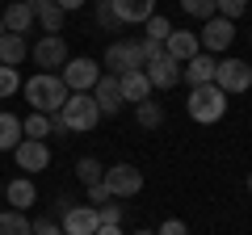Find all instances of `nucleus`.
<instances>
[{
  "label": "nucleus",
  "instance_id": "35",
  "mask_svg": "<svg viewBox=\"0 0 252 235\" xmlns=\"http://www.w3.org/2000/svg\"><path fill=\"white\" fill-rule=\"evenodd\" d=\"M105 202H114L105 185H89V206H105Z\"/></svg>",
  "mask_w": 252,
  "mask_h": 235
},
{
  "label": "nucleus",
  "instance_id": "24",
  "mask_svg": "<svg viewBox=\"0 0 252 235\" xmlns=\"http://www.w3.org/2000/svg\"><path fill=\"white\" fill-rule=\"evenodd\" d=\"M21 135H26V139H38V143H46V135H51V114H30L26 122H21Z\"/></svg>",
  "mask_w": 252,
  "mask_h": 235
},
{
  "label": "nucleus",
  "instance_id": "8",
  "mask_svg": "<svg viewBox=\"0 0 252 235\" xmlns=\"http://www.w3.org/2000/svg\"><path fill=\"white\" fill-rule=\"evenodd\" d=\"M198 42H202V51L206 55H223L227 46L235 42V21H227V17H210L206 21V29H198Z\"/></svg>",
  "mask_w": 252,
  "mask_h": 235
},
{
  "label": "nucleus",
  "instance_id": "18",
  "mask_svg": "<svg viewBox=\"0 0 252 235\" xmlns=\"http://www.w3.org/2000/svg\"><path fill=\"white\" fill-rule=\"evenodd\" d=\"M143 72H147V80H152V88H172V84L181 80V63H177V59H168V55L156 59V63H147Z\"/></svg>",
  "mask_w": 252,
  "mask_h": 235
},
{
  "label": "nucleus",
  "instance_id": "32",
  "mask_svg": "<svg viewBox=\"0 0 252 235\" xmlns=\"http://www.w3.org/2000/svg\"><path fill=\"white\" fill-rule=\"evenodd\" d=\"M97 26H105V29H122V21H118L114 9H109V0H105V4H97Z\"/></svg>",
  "mask_w": 252,
  "mask_h": 235
},
{
  "label": "nucleus",
  "instance_id": "33",
  "mask_svg": "<svg viewBox=\"0 0 252 235\" xmlns=\"http://www.w3.org/2000/svg\"><path fill=\"white\" fill-rule=\"evenodd\" d=\"M30 235H63V227L55 218H38V223H30Z\"/></svg>",
  "mask_w": 252,
  "mask_h": 235
},
{
  "label": "nucleus",
  "instance_id": "37",
  "mask_svg": "<svg viewBox=\"0 0 252 235\" xmlns=\"http://www.w3.org/2000/svg\"><path fill=\"white\" fill-rule=\"evenodd\" d=\"M55 4H59L63 13H76V9H80V4H84V0H55Z\"/></svg>",
  "mask_w": 252,
  "mask_h": 235
},
{
  "label": "nucleus",
  "instance_id": "20",
  "mask_svg": "<svg viewBox=\"0 0 252 235\" xmlns=\"http://www.w3.org/2000/svg\"><path fill=\"white\" fill-rule=\"evenodd\" d=\"M4 198H9L13 210H30V206L38 202V189H34V181H30V176H17V181L4 185Z\"/></svg>",
  "mask_w": 252,
  "mask_h": 235
},
{
  "label": "nucleus",
  "instance_id": "21",
  "mask_svg": "<svg viewBox=\"0 0 252 235\" xmlns=\"http://www.w3.org/2000/svg\"><path fill=\"white\" fill-rule=\"evenodd\" d=\"M26 55H30L26 34H4V38H0V67H17Z\"/></svg>",
  "mask_w": 252,
  "mask_h": 235
},
{
  "label": "nucleus",
  "instance_id": "38",
  "mask_svg": "<svg viewBox=\"0 0 252 235\" xmlns=\"http://www.w3.org/2000/svg\"><path fill=\"white\" fill-rule=\"evenodd\" d=\"M97 235H122V227H105V223H101V227H97Z\"/></svg>",
  "mask_w": 252,
  "mask_h": 235
},
{
  "label": "nucleus",
  "instance_id": "2",
  "mask_svg": "<svg viewBox=\"0 0 252 235\" xmlns=\"http://www.w3.org/2000/svg\"><path fill=\"white\" fill-rule=\"evenodd\" d=\"M185 109H189V118H193V122L210 126V122H219V118L227 114V92L219 88V84H198V88H189Z\"/></svg>",
  "mask_w": 252,
  "mask_h": 235
},
{
  "label": "nucleus",
  "instance_id": "39",
  "mask_svg": "<svg viewBox=\"0 0 252 235\" xmlns=\"http://www.w3.org/2000/svg\"><path fill=\"white\" fill-rule=\"evenodd\" d=\"M0 38H4V17H0Z\"/></svg>",
  "mask_w": 252,
  "mask_h": 235
},
{
  "label": "nucleus",
  "instance_id": "43",
  "mask_svg": "<svg viewBox=\"0 0 252 235\" xmlns=\"http://www.w3.org/2000/svg\"><path fill=\"white\" fill-rule=\"evenodd\" d=\"M97 4H105V0H97Z\"/></svg>",
  "mask_w": 252,
  "mask_h": 235
},
{
  "label": "nucleus",
  "instance_id": "6",
  "mask_svg": "<svg viewBox=\"0 0 252 235\" xmlns=\"http://www.w3.org/2000/svg\"><path fill=\"white\" fill-rule=\"evenodd\" d=\"M101 185L109 189V198H139L143 193V172L135 164H114V168H105Z\"/></svg>",
  "mask_w": 252,
  "mask_h": 235
},
{
  "label": "nucleus",
  "instance_id": "42",
  "mask_svg": "<svg viewBox=\"0 0 252 235\" xmlns=\"http://www.w3.org/2000/svg\"><path fill=\"white\" fill-rule=\"evenodd\" d=\"M135 235H156V231H135Z\"/></svg>",
  "mask_w": 252,
  "mask_h": 235
},
{
  "label": "nucleus",
  "instance_id": "36",
  "mask_svg": "<svg viewBox=\"0 0 252 235\" xmlns=\"http://www.w3.org/2000/svg\"><path fill=\"white\" fill-rule=\"evenodd\" d=\"M156 235H189V227L181 223V218H168V223H160V231Z\"/></svg>",
  "mask_w": 252,
  "mask_h": 235
},
{
  "label": "nucleus",
  "instance_id": "12",
  "mask_svg": "<svg viewBox=\"0 0 252 235\" xmlns=\"http://www.w3.org/2000/svg\"><path fill=\"white\" fill-rule=\"evenodd\" d=\"M93 101H97V109L101 114H122V88H118V76H109V72H101V80L93 84Z\"/></svg>",
  "mask_w": 252,
  "mask_h": 235
},
{
  "label": "nucleus",
  "instance_id": "11",
  "mask_svg": "<svg viewBox=\"0 0 252 235\" xmlns=\"http://www.w3.org/2000/svg\"><path fill=\"white\" fill-rule=\"evenodd\" d=\"M59 227H63V235H97V227H101L97 206H72L59 218Z\"/></svg>",
  "mask_w": 252,
  "mask_h": 235
},
{
  "label": "nucleus",
  "instance_id": "3",
  "mask_svg": "<svg viewBox=\"0 0 252 235\" xmlns=\"http://www.w3.org/2000/svg\"><path fill=\"white\" fill-rule=\"evenodd\" d=\"M59 118H63V126L72 130V135H89L101 122V109H97V101H93V92H67Z\"/></svg>",
  "mask_w": 252,
  "mask_h": 235
},
{
  "label": "nucleus",
  "instance_id": "40",
  "mask_svg": "<svg viewBox=\"0 0 252 235\" xmlns=\"http://www.w3.org/2000/svg\"><path fill=\"white\" fill-rule=\"evenodd\" d=\"M0 202H4V181H0Z\"/></svg>",
  "mask_w": 252,
  "mask_h": 235
},
{
  "label": "nucleus",
  "instance_id": "22",
  "mask_svg": "<svg viewBox=\"0 0 252 235\" xmlns=\"http://www.w3.org/2000/svg\"><path fill=\"white\" fill-rule=\"evenodd\" d=\"M135 118H139V126H143V130H160L164 126V105L147 97V101H139V105H135Z\"/></svg>",
  "mask_w": 252,
  "mask_h": 235
},
{
  "label": "nucleus",
  "instance_id": "29",
  "mask_svg": "<svg viewBox=\"0 0 252 235\" xmlns=\"http://www.w3.org/2000/svg\"><path fill=\"white\" fill-rule=\"evenodd\" d=\"M17 88H21V80H17V67H0V101H9Z\"/></svg>",
  "mask_w": 252,
  "mask_h": 235
},
{
  "label": "nucleus",
  "instance_id": "23",
  "mask_svg": "<svg viewBox=\"0 0 252 235\" xmlns=\"http://www.w3.org/2000/svg\"><path fill=\"white\" fill-rule=\"evenodd\" d=\"M21 118L17 114H0V151H13V147L21 143Z\"/></svg>",
  "mask_w": 252,
  "mask_h": 235
},
{
  "label": "nucleus",
  "instance_id": "1",
  "mask_svg": "<svg viewBox=\"0 0 252 235\" xmlns=\"http://www.w3.org/2000/svg\"><path fill=\"white\" fill-rule=\"evenodd\" d=\"M21 88H26V101L34 105V114H59L63 101H67V88H63V80H59L55 72H38V76H30Z\"/></svg>",
  "mask_w": 252,
  "mask_h": 235
},
{
  "label": "nucleus",
  "instance_id": "10",
  "mask_svg": "<svg viewBox=\"0 0 252 235\" xmlns=\"http://www.w3.org/2000/svg\"><path fill=\"white\" fill-rule=\"evenodd\" d=\"M13 160H17V168L26 172V176H34V172H42L46 164H51V147L38 143V139H21V143L13 147Z\"/></svg>",
  "mask_w": 252,
  "mask_h": 235
},
{
  "label": "nucleus",
  "instance_id": "15",
  "mask_svg": "<svg viewBox=\"0 0 252 235\" xmlns=\"http://www.w3.org/2000/svg\"><path fill=\"white\" fill-rule=\"evenodd\" d=\"M215 55H193L189 63H181V80H189V88H198V84H215Z\"/></svg>",
  "mask_w": 252,
  "mask_h": 235
},
{
  "label": "nucleus",
  "instance_id": "19",
  "mask_svg": "<svg viewBox=\"0 0 252 235\" xmlns=\"http://www.w3.org/2000/svg\"><path fill=\"white\" fill-rule=\"evenodd\" d=\"M26 4L34 9V21H42L46 34H59V29H63V17H67V13H63L55 0H26Z\"/></svg>",
  "mask_w": 252,
  "mask_h": 235
},
{
  "label": "nucleus",
  "instance_id": "5",
  "mask_svg": "<svg viewBox=\"0 0 252 235\" xmlns=\"http://www.w3.org/2000/svg\"><path fill=\"white\" fill-rule=\"evenodd\" d=\"M63 88L67 92H93V84L101 80V63L97 59H89V55H76V59H67L59 72Z\"/></svg>",
  "mask_w": 252,
  "mask_h": 235
},
{
  "label": "nucleus",
  "instance_id": "25",
  "mask_svg": "<svg viewBox=\"0 0 252 235\" xmlns=\"http://www.w3.org/2000/svg\"><path fill=\"white\" fill-rule=\"evenodd\" d=\"M0 235H30V218L21 210H0Z\"/></svg>",
  "mask_w": 252,
  "mask_h": 235
},
{
  "label": "nucleus",
  "instance_id": "7",
  "mask_svg": "<svg viewBox=\"0 0 252 235\" xmlns=\"http://www.w3.org/2000/svg\"><path fill=\"white\" fill-rule=\"evenodd\" d=\"M215 84L227 92V97L248 92V88H252V67L244 63V59H223V63L215 67Z\"/></svg>",
  "mask_w": 252,
  "mask_h": 235
},
{
  "label": "nucleus",
  "instance_id": "13",
  "mask_svg": "<svg viewBox=\"0 0 252 235\" xmlns=\"http://www.w3.org/2000/svg\"><path fill=\"white\" fill-rule=\"evenodd\" d=\"M164 55H168V59H177V63H189L193 55H202V42H198V34H193V29H172L168 42H164Z\"/></svg>",
  "mask_w": 252,
  "mask_h": 235
},
{
  "label": "nucleus",
  "instance_id": "31",
  "mask_svg": "<svg viewBox=\"0 0 252 235\" xmlns=\"http://www.w3.org/2000/svg\"><path fill=\"white\" fill-rule=\"evenodd\" d=\"M97 218L105 227H122V206L118 202H105V206H97Z\"/></svg>",
  "mask_w": 252,
  "mask_h": 235
},
{
  "label": "nucleus",
  "instance_id": "4",
  "mask_svg": "<svg viewBox=\"0 0 252 235\" xmlns=\"http://www.w3.org/2000/svg\"><path fill=\"white\" fill-rule=\"evenodd\" d=\"M101 67H109V76H122V72H139V67H147V63H143V42H139V38H118V42H109Z\"/></svg>",
  "mask_w": 252,
  "mask_h": 235
},
{
  "label": "nucleus",
  "instance_id": "34",
  "mask_svg": "<svg viewBox=\"0 0 252 235\" xmlns=\"http://www.w3.org/2000/svg\"><path fill=\"white\" fill-rule=\"evenodd\" d=\"M143 42V63H156V59H164V42H152V38H139Z\"/></svg>",
  "mask_w": 252,
  "mask_h": 235
},
{
  "label": "nucleus",
  "instance_id": "17",
  "mask_svg": "<svg viewBox=\"0 0 252 235\" xmlns=\"http://www.w3.org/2000/svg\"><path fill=\"white\" fill-rule=\"evenodd\" d=\"M0 17H4V34H30V26H34V9L26 0H13L9 9H0Z\"/></svg>",
  "mask_w": 252,
  "mask_h": 235
},
{
  "label": "nucleus",
  "instance_id": "44",
  "mask_svg": "<svg viewBox=\"0 0 252 235\" xmlns=\"http://www.w3.org/2000/svg\"><path fill=\"white\" fill-rule=\"evenodd\" d=\"M0 4H4V0H0Z\"/></svg>",
  "mask_w": 252,
  "mask_h": 235
},
{
  "label": "nucleus",
  "instance_id": "14",
  "mask_svg": "<svg viewBox=\"0 0 252 235\" xmlns=\"http://www.w3.org/2000/svg\"><path fill=\"white\" fill-rule=\"evenodd\" d=\"M109 9L122 26H143L147 17H156V0H109Z\"/></svg>",
  "mask_w": 252,
  "mask_h": 235
},
{
  "label": "nucleus",
  "instance_id": "30",
  "mask_svg": "<svg viewBox=\"0 0 252 235\" xmlns=\"http://www.w3.org/2000/svg\"><path fill=\"white\" fill-rule=\"evenodd\" d=\"M244 9H248V0H215V13H219V17H227V21L244 17Z\"/></svg>",
  "mask_w": 252,
  "mask_h": 235
},
{
  "label": "nucleus",
  "instance_id": "28",
  "mask_svg": "<svg viewBox=\"0 0 252 235\" xmlns=\"http://www.w3.org/2000/svg\"><path fill=\"white\" fill-rule=\"evenodd\" d=\"M181 9H185L189 17H202V21H210V17H215V0H181Z\"/></svg>",
  "mask_w": 252,
  "mask_h": 235
},
{
  "label": "nucleus",
  "instance_id": "26",
  "mask_svg": "<svg viewBox=\"0 0 252 235\" xmlns=\"http://www.w3.org/2000/svg\"><path fill=\"white\" fill-rule=\"evenodd\" d=\"M76 176H80V185H101L105 168H101V160H93V155H80V160H76Z\"/></svg>",
  "mask_w": 252,
  "mask_h": 235
},
{
  "label": "nucleus",
  "instance_id": "16",
  "mask_svg": "<svg viewBox=\"0 0 252 235\" xmlns=\"http://www.w3.org/2000/svg\"><path fill=\"white\" fill-rule=\"evenodd\" d=\"M118 88H122V101H135V105H139V101H147V97L156 92L143 67H139V72H122V76H118Z\"/></svg>",
  "mask_w": 252,
  "mask_h": 235
},
{
  "label": "nucleus",
  "instance_id": "9",
  "mask_svg": "<svg viewBox=\"0 0 252 235\" xmlns=\"http://www.w3.org/2000/svg\"><path fill=\"white\" fill-rule=\"evenodd\" d=\"M30 59H34L42 72H55V67L67 63V42H63L59 34H46V38H38V42L30 46Z\"/></svg>",
  "mask_w": 252,
  "mask_h": 235
},
{
  "label": "nucleus",
  "instance_id": "27",
  "mask_svg": "<svg viewBox=\"0 0 252 235\" xmlns=\"http://www.w3.org/2000/svg\"><path fill=\"white\" fill-rule=\"evenodd\" d=\"M168 34H172V21L160 17V13L143 21V38H152V42H168Z\"/></svg>",
  "mask_w": 252,
  "mask_h": 235
},
{
  "label": "nucleus",
  "instance_id": "41",
  "mask_svg": "<svg viewBox=\"0 0 252 235\" xmlns=\"http://www.w3.org/2000/svg\"><path fill=\"white\" fill-rule=\"evenodd\" d=\"M248 193H252V172H248Z\"/></svg>",
  "mask_w": 252,
  "mask_h": 235
}]
</instances>
